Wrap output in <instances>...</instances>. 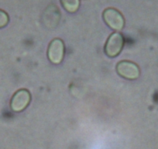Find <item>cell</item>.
Masks as SVG:
<instances>
[{"label": "cell", "instance_id": "obj_1", "mask_svg": "<svg viewBox=\"0 0 158 149\" xmlns=\"http://www.w3.org/2000/svg\"><path fill=\"white\" fill-rule=\"evenodd\" d=\"M124 36L119 32H114L108 37L105 45V53L110 57H115L120 54L123 48Z\"/></svg>", "mask_w": 158, "mask_h": 149}, {"label": "cell", "instance_id": "obj_2", "mask_svg": "<svg viewBox=\"0 0 158 149\" xmlns=\"http://www.w3.org/2000/svg\"><path fill=\"white\" fill-rule=\"evenodd\" d=\"M102 17L106 23L112 30H121L125 25V19L120 12L115 8H107L103 11Z\"/></svg>", "mask_w": 158, "mask_h": 149}, {"label": "cell", "instance_id": "obj_3", "mask_svg": "<svg viewBox=\"0 0 158 149\" xmlns=\"http://www.w3.org/2000/svg\"><path fill=\"white\" fill-rule=\"evenodd\" d=\"M116 71L120 76L130 80L136 79L140 74V69L137 64L129 60H123L118 62Z\"/></svg>", "mask_w": 158, "mask_h": 149}, {"label": "cell", "instance_id": "obj_4", "mask_svg": "<svg viewBox=\"0 0 158 149\" xmlns=\"http://www.w3.org/2000/svg\"><path fill=\"white\" fill-rule=\"evenodd\" d=\"M31 101V93L27 89H20L13 94L10 100V107L14 112H21Z\"/></svg>", "mask_w": 158, "mask_h": 149}, {"label": "cell", "instance_id": "obj_5", "mask_svg": "<svg viewBox=\"0 0 158 149\" xmlns=\"http://www.w3.org/2000/svg\"><path fill=\"white\" fill-rule=\"evenodd\" d=\"M64 52V43L61 39L54 38L50 42L48 48V57L53 64H60L63 60Z\"/></svg>", "mask_w": 158, "mask_h": 149}, {"label": "cell", "instance_id": "obj_6", "mask_svg": "<svg viewBox=\"0 0 158 149\" xmlns=\"http://www.w3.org/2000/svg\"><path fill=\"white\" fill-rule=\"evenodd\" d=\"M62 6L69 13H74L80 6V0H60Z\"/></svg>", "mask_w": 158, "mask_h": 149}, {"label": "cell", "instance_id": "obj_7", "mask_svg": "<svg viewBox=\"0 0 158 149\" xmlns=\"http://www.w3.org/2000/svg\"><path fill=\"white\" fill-rule=\"evenodd\" d=\"M9 20H10V18H9L8 14L3 10H0V28L6 26Z\"/></svg>", "mask_w": 158, "mask_h": 149}]
</instances>
